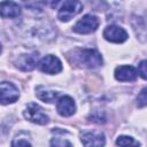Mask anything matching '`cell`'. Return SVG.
I'll use <instances>...</instances> for the list:
<instances>
[{"instance_id":"obj_1","label":"cell","mask_w":147,"mask_h":147,"mask_svg":"<svg viewBox=\"0 0 147 147\" xmlns=\"http://www.w3.org/2000/svg\"><path fill=\"white\" fill-rule=\"evenodd\" d=\"M76 61L85 68H98L102 64V56L95 49H79L76 54Z\"/></svg>"},{"instance_id":"obj_15","label":"cell","mask_w":147,"mask_h":147,"mask_svg":"<svg viewBox=\"0 0 147 147\" xmlns=\"http://www.w3.org/2000/svg\"><path fill=\"white\" fill-rule=\"evenodd\" d=\"M136 100H137V106L139 108H142V107L147 106V87H145L140 91V93L138 94Z\"/></svg>"},{"instance_id":"obj_6","label":"cell","mask_w":147,"mask_h":147,"mask_svg":"<svg viewBox=\"0 0 147 147\" xmlns=\"http://www.w3.org/2000/svg\"><path fill=\"white\" fill-rule=\"evenodd\" d=\"M39 68L41 71L46 74L54 75V74H59L62 70V63L59 57L54 55H46L40 60Z\"/></svg>"},{"instance_id":"obj_7","label":"cell","mask_w":147,"mask_h":147,"mask_svg":"<svg viewBox=\"0 0 147 147\" xmlns=\"http://www.w3.org/2000/svg\"><path fill=\"white\" fill-rule=\"evenodd\" d=\"M103 37L110 42L121 44L127 39V32L118 25H108L103 31Z\"/></svg>"},{"instance_id":"obj_13","label":"cell","mask_w":147,"mask_h":147,"mask_svg":"<svg viewBox=\"0 0 147 147\" xmlns=\"http://www.w3.org/2000/svg\"><path fill=\"white\" fill-rule=\"evenodd\" d=\"M36 91H37V92H36L37 98L40 99V100H42L44 102H48V103L54 102V101L57 99V95H59L57 92L46 90V88L42 87V86H38Z\"/></svg>"},{"instance_id":"obj_3","label":"cell","mask_w":147,"mask_h":147,"mask_svg":"<svg viewBox=\"0 0 147 147\" xmlns=\"http://www.w3.org/2000/svg\"><path fill=\"white\" fill-rule=\"evenodd\" d=\"M99 23H100L99 18L95 15L87 14L83 16L79 21H77V23L72 26V30L79 34H87V33L94 32L98 29Z\"/></svg>"},{"instance_id":"obj_18","label":"cell","mask_w":147,"mask_h":147,"mask_svg":"<svg viewBox=\"0 0 147 147\" xmlns=\"http://www.w3.org/2000/svg\"><path fill=\"white\" fill-rule=\"evenodd\" d=\"M11 147H31V144L24 139H14L11 141Z\"/></svg>"},{"instance_id":"obj_9","label":"cell","mask_w":147,"mask_h":147,"mask_svg":"<svg viewBox=\"0 0 147 147\" xmlns=\"http://www.w3.org/2000/svg\"><path fill=\"white\" fill-rule=\"evenodd\" d=\"M56 110L63 117H69L76 111V103L74 99L69 95L61 96L56 102Z\"/></svg>"},{"instance_id":"obj_11","label":"cell","mask_w":147,"mask_h":147,"mask_svg":"<svg viewBox=\"0 0 147 147\" xmlns=\"http://www.w3.org/2000/svg\"><path fill=\"white\" fill-rule=\"evenodd\" d=\"M137 76L138 71L132 65H119L115 69V78L119 82H133Z\"/></svg>"},{"instance_id":"obj_5","label":"cell","mask_w":147,"mask_h":147,"mask_svg":"<svg viewBox=\"0 0 147 147\" xmlns=\"http://www.w3.org/2000/svg\"><path fill=\"white\" fill-rule=\"evenodd\" d=\"M0 93H1V103L8 105L15 102L20 98L18 88L9 82H2L0 84Z\"/></svg>"},{"instance_id":"obj_2","label":"cell","mask_w":147,"mask_h":147,"mask_svg":"<svg viewBox=\"0 0 147 147\" xmlns=\"http://www.w3.org/2000/svg\"><path fill=\"white\" fill-rule=\"evenodd\" d=\"M83 10V3L76 0H67L62 2L61 7L59 8L57 18L61 22H68L74 16L79 14Z\"/></svg>"},{"instance_id":"obj_12","label":"cell","mask_w":147,"mask_h":147,"mask_svg":"<svg viewBox=\"0 0 147 147\" xmlns=\"http://www.w3.org/2000/svg\"><path fill=\"white\" fill-rule=\"evenodd\" d=\"M0 13L2 17L8 18H15L21 15L22 9L21 6L13 1H2L0 3Z\"/></svg>"},{"instance_id":"obj_10","label":"cell","mask_w":147,"mask_h":147,"mask_svg":"<svg viewBox=\"0 0 147 147\" xmlns=\"http://www.w3.org/2000/svg\"><path fill=\"white\" fill-rule=\"evenodd\" d=\"M38 63V53H31V54H22L18 56L16 61L17 68H20L23 71H31L36 68Z\"/></svg>"},{"instance_id":"obj_16","label":"cell","mask_w":147,"mask_h":147,"mask_svg":"<svg viewBox=\"0 0 147 147\" xmlns=\"http://www.w3.org/2000/svg\"><path fill=\"white\" fill-rule=\"evenodd\" d=\"M51 147H72V145L67 139H62V138L55 137V138H53L51 140Z\"/></svg>"},{"instance_id":"obj_4","label":"cell","mask_w":147,"mask_h":147,"mask_svg":"<svg viewBox=\"0 0 147 147\" xmlns=\"http://www.w3.org/2000/svg\"><path fill=\"white\" fill-rule=\"evenodd\" d=\"M24 117L32 122V123H36V124H39V125H44V124H47L48 123V116L44 113L42 108L37 105V103H29L24 110Z\"/></svg>"},{"instance_id":"obj_14","label":"cell","mask_w":147,"mask_h":147,"mask_svg":"<svg viewBox=\"0 0 147 147\" xmlns=\"http://www.w3.org/2000/svg\"><path fill=\"white\" fill-rule=\"evenodd\" d=\"M116 145L119 147H140V142L129 136H119L116 139Z\"/></svg>"},{"instance_id":"obj_8","label":"cell","mask_w":147,"mask_h":147,"mask_svg":"<svg viewBox=\"0 0 147 147\" xmlns=\"http://www.w3.org/2000/svg\"><path fill=\"white\" fill-rule=\"evenodd\" d=\"M80 141L85 147H103L106 138L102 132H83L80 134Z\"/></svg>"},{"instance_id":"obj_17","label":"cell","mask_w":147,"mask_h":147,"mask_svg":"<svg viewBox=\"0 0 147 147\" xmlns=\"http://www.w3.org/2000/svg\"><path fill=\"white\" fill-rule=\"evenodd\" d=\"M138 72L141 76V78H144V79L147 80V60H144V61H141L139 63Z\"/></svg>"}]
</instances>
